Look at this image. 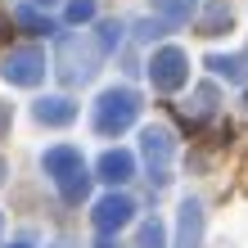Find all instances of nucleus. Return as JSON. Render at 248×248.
I'll return each instance as SVG.
<instances>
[{
  "label": "nucleus",
  "mask_w": 248,
  "mask_h": 248,
  "mask_svg": "<svg viewBox=\"0 0 248 248\" xmlns=\"http://www.w3.org/2000/svg\"><path fill=\"white\" fill-rule=\"evenodd\" d=\"M9 122H14V113H9V104H0V136L9 131Z\"/></svg>",
  "instance_id": "nucleus-21"
},
{
  "label": "nucleus",
  "mask_w": 248,
  "mask_h": 248,
  "mask_svg": "<svg viewBox=\"0 0 248 248\" xmlns=\"http://www.w3.org/2000/svg\"><path fill=\"white\" fill-rule=\"evenodd\" d=\"M0 230H5V217H0Z\"/></svg>",
  "instance_id": "nucleus-25"
},
{
  "label": "nucleus",
  "mask_w": 248,
  "mask_h": 248,
  "mask_svg": "<svg viewBox=\"0 0 248 248\" xmlns=\"http://www.w3.org/2000/svg\"><path fill=\"white\" fill-rule=\"evenodd\" d=\"M14 23L18 27H27V32H54V23H50V14H41V9H32V5H18L14 9Z\"/></svg>",
  "instance_id": "nucleus-15"
},
{
  "label": "nucleus",
  "mask_w": 248,
  "mask_h": 248,
  "mask_svg": "<svg viewBox=\"0 0 248 248\" xmlns=\"http://www.w3.org/2000/svg\"><path fill=\"white\" fill-rule=\"evenodd\" d=\"M59 248H72V244H59Z\"/></svg>",
  "instance_id": "nucleus-26"
},
{
  "label": "nucleus",
  "mask_w": 248,
  "mask_h": 248,
  "mask_svg": "<svg viewBox=\"0 0 248 248\" xmlns=\"http://www.w3.org/2000/svg\"><path fill=\"white\" fill-rule=\"evenodd\" d=\"M95 176L104 181V185H126L131 176H136V154L131 149H108V154H99V163H95Z\"/></svg>",
  "instance_id": "nucleus-7"
},
{
  "label": "nucleus",
  "mask_w": 248,
  "mask_h": 248,
  "mask_svg": "<svg viewBox=\"0 0 248 248\" xmlns=\"http://www.w3.org/2000/svg\"><path fill=\"white\" fill-rule=\"evenodd\" d=\"M95 18V0H72V5H68V23H91Z\"/></svg>",
  "instance_id": "nucleus-18"
},
{
  "label": "nucleus",
  "mask_w": 248,
  "mask_h": 248,
  "mask_svg": "<svg viewBox=\"0 0 248 248\" xmlns=\"http://www.w3.org/2000/svg\"><path fill=\"white\" fill-rule=\"evenodd\" d=\"M163 32H171V27H167L163 18H158V14H154V18H144V23L136 27V41H154V36H163Z\"/></svg>",
  "instance_id": "nucleus-20"
},
{
  "label": "nucleus",
  "mask_w": 248,
  "mask_h": 248,
  "mask_svg": "<svg viewBox=\"0 0 248 248\" xmlns=\"http://www.w3.org/2000/svg\"><path fill=\"white\" fill-rule=\"evenodd\" d=\"M212 108H217V86H199V91H194V104H185L189 118H208Z\"/></svg>",
  "instance_id": "nucleus-16"
},
{
  "label": "nucleus",
  "mask_w": 248,
  "mask_h": 248,
  "mask_svg": "<svg viewBox=\"0 0 248 248\" xmlns=\"http://www.w3.org/2000/svg\"><path fill=\"white\" fill-rule=\"evenodd\" d=\"M199 244H203V203L185 199L181 217H176V244L171 248H199Z\"/></svg>",
  "instance_id": "nucleus-8"
},
{
  "label": "nucleus",
  "mask_w": 248,
  "mask_h": 248,
  "mask_svg": "<svg viewBox=\"0 0 248 248\" xmlns=\"http://www.w3.org/2000/svg\"><path fill=\"white\" fill-rule=\"evenodd\" d=\"M203 63H208L217 77L235 81V86H244V81H248V68H244V59H239V54H208Z\"/></svg>",
  "instance_id": "nucleus-13"
},
{
  "label": "nucleus",
  "mask_w": 248,
  "mask_h": 248,
  "mask_svg": "<svg viewBox=\"0 0 248 248\" xmlns=\"http://www.w3.org/2000/svg\"><path fill=\"white\" fill-rule=\"evenodd\" d=\"M0 181H5V158H0Z\"/></svg>",
  "instance_id": "nucleus-23"
},
{
  "label": "nucleus",
  "mask_w": 248,
  "mask_h": 248,
  "mask_svg": "<svg viewBox=\"0 0 248 248\" xmlns=\"http://www.w3.org/2000/svg\"><path fill=\"white\" fill-rule=\"evenodd\" d=\"M41 167H46L50 181H63L68 171H77V167H86V163H81V149H77V144H54V149L41 154Z\"/></svg>",
  "instance_id": "nucleus-10"
},
{
  "label": "nucleus",
  "mask_w": 248,
  "mask_h": 248,
  "mask_svg": "<svg viewBox=\"0 0 248 248\" xmlns=\"http://www.w3.org/2000/svg\"><path fill=\"white\" fill-rule=\"evenodd\" d=\"M32 118L41 126H68V122H77V104L68 95H41L32 104Z\"/></svg>",
  "instance_id": "nucleus-9"
},
{
  "label": "nucleus",
  "mask_w": 248,
  "mask_h": 248,
  "mask_svg": "<svg viewBox=\"0 0 248 248\" xmlns=\"http://www.w3.org/2000/svg\"><path fill=\"white\" fill-rule=\"evenodd\" d=\"M122 32H126V27H122L118 18H108V23H99V41H104V50H118V41H122Z\"/></svg>",
  "instance_id": "nucleus-19"
},
{
  "label": "nucleus",
  "mask_w": 248,
  "mask_h": 248,
  "mask_svg": "<svg viewBox=\"0 0 248 248\" xmlns=\"http://www.w3.org/2000/svg\"><path fill=\"white\" fill-rule=\"evenodd\" d=\"M226 27H230V5H226V0H208V14H203L199 32L203 36H217V32H226Z\"/></svg>",
  "instance_id": "nucleus-14"
},
{
  "label": "nucleus",
  "mask_w": 248,
  "mask_h": 248,
  "mask_svg": "<svg viewBox=\"0 0 248 248\" xmlns=\"http://www.w3.org/2000/svg\"><path fill=\"white\" fill-rule=\"evenodd\" d=\"M140 248H167V226L158 221V217H149V221L140 226Z\"/></svg>",
  "instance_id": "nucleus-17"
},
{
  "label": "nucleus",
  "mask_w": 248,
  "mask_h": 248,
  "mask_svg": "<svg viewBox=\"0 0 248 248\" xmlns=\"http://www.w3.org/2000/svg\"><path fill=\"white\" fill-rule=\"evenodd\" d=\"M46 72H50V63H46V54L36 46H18V50H9L5 59H0V77L9 86H41Z\"/></svg>",
  "instance_id": "nucleus-3"
},
{
  "label": "nucleus",
  "mask_w": 248,
  "mask_h": 248,
  "mask_svg": "<svg viewBox=\"0 0 248 248\" xmlns=\"http://www.w3.org/2000/svg\"><path fill=\"white\" fill-rule=\"evenodd\" d=\"M104 41H99L95 32H68L59 36V59H54V72L68 81V86H81V81H91L99 63H104Z\"/></svg>",
  "instance_id": "nucleus-1"
},
{
  "label": "nucleus",
  "mask_w": 248,
  "mask_h": 248,
  "mask_svg": "<svg viewBox=\"0 0 248 248\" xmlns=\"http://www.w3.org/2000/svg\"><path fill=\"white\" fill-rule=\"evenodd\" d=\"M149 81H154V91H181V86L189 81V59H185V50L181 46H163V50H154V59H149Z\"/></svg>",
  "instance_id": "nucleus-4"
},
{
  "label": "nucleus",
  "mask_w": 248,
  "mask_h": 248,
  "mask_svg": "<svg viewBox=\"0 0 248 248\" xmlns=\"http://www.w3.org/2000/svg\"><path fill=\"white\" fill-rule=\"evenodd\" d=\"M140 154H144V163H149V185L163 189L167 185V163H171V154H176L171 131L167 126H144L140 131Z\"/></svg>",
  "instance_id": "nucleus-5"
},
{
  "label": "nucleus",
  "mask_w": 248,
  "mask_h": 248,
  "mask_svg": "<svg viewBox=\"0 0 248 248\" xmlns=\"http://www.w3.org/2000/svg\"><path fill=\"white\" fill-rule=\"evenodd\" d=\"M91 171H86V167H77V171H68V176L63 181H54V185H59V199L68 203V208H77V203H86V194H91Z\"/></svg>",
  "instance_id": "nucleus-12"
},
{
  "label": "nucleus",
  "mask_w": 248,
  "mask_h": 248,
  "mask_svg": "<svg viewBox=\"0 0 248 248\" xmlns=\"http://www.w3.org/2000/svg\"><path fill=\"white\" fill-rule=\"evenodd\" d=\"M32 5H36V9H50V5H54V0H32Z\"/></svg>",
  "instance_id": "nucleus-22"
},
{
  "label": "nucleus",
  "mask_w": 248,
  "mask_h": 248,
  "mask_svg": "<svg viewBox=\"0 0 248 248\" xmlns=\"http://www.w3.org/2000/svg\"><path fill=\"white\" fill-rule=\"evenodd\" d=\"M154 14L167 27H189L194 14H199V0H154Z\"/></svg>",
  "instance_id": "nucleus-11"
},
{
  "label": "nucleus",
  "mask_w": 248,
  "mask_h": 248,
  "mask_svg": "<svg viewBox=\"0 0 248 248\" xmlns=\"http://www.w3.org/2000/svg\"><path fill=\"white\" fill-rule=\"evenodd\" d=\"M9 248H32V244H9Z\"/></svg>",
  "instance_id": "nucleus-24"
},
{
  "label": "nucleus",
  "mask_w": 248,
  "mask_h": 248,
  "mask_svg": "<svg viewBox=\"0 0 248 248\" xmlns=\"http://www.w3.org/2000/svg\"><path fill=\"white\" fill-rule=\"evenodd\" d=\"M136 217V199L131 194H122V189H113V194H104L95 203V212H91V221H95V230L99 235H118V230Z\"/></svg>",
  "instance_id": "nucleus-6"
},
{
  "label": "nucleus",
  "mask_w": 248,
  "mask_h": 248,
  "mask_svg": "<svg viewBox=\"0 0 248 248\" xmlns=\"http://www.w3.org/2000/svg\"><path fill=\"white\" fill-rule=\"evenodd\" d=\"M140 118V95L131 86H113L95 99V131L99 136H122V131Z\"/></svg>",
  "instance_id": "nucleus-2"
}]
</instances>
